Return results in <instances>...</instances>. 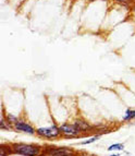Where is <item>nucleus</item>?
Wrapping results in <instances>:
<instances>
[{
	"instance_id": "obj_13",
	"label": "nucleus",
	"mask_w": 135,
	"mask_h": 156,
	"mask_svg": "<svg viewBox=\"0 0 135 156\" xmlns=\"http://www.w3.org/2000/svg\"><path fill=\"white\" fill-rule=\"evenodd\" d=\"M112 2L120 5H127L129 7L134 2V0H112Z\"/></svg>"
},
{
	"instance_id": "obj_6",
	"label": "nucleus",
	"mask_w": 135,
	"mask_h": 156,
	"mask_svg": "<svg viewBox=\"0 0 135 156\" xmlns=\"http://www.w3.org/2000/svg\"><path fill=\"white\" fill-rule=\"evenodd\" d=\"M73 122L78 126V128L80 129L81 131H82V133H83V134H87V133H89L91 131H93L94 129H95V127H94V126H92L91 123L87 122L86 120L81 119V118L75 119Z\"/></svg>"
},
{
	"instance_id": "obj_16",
	"label": "nucleus",
	"mask_w": 135,
	"mask_h": 156,
	"mask_svg": "<svg viewBox=\"0 0 135 156\" xmlns=\"http://www.w3.org/2000/svg\"><path fill=\"white\" fill-rule=\"evenodd\" d=\"M107 156H121V155L118 153H112V154H110V155H107Z\"/></svg>"
},
{
	"instance_id": "obj_5",
	"label": "nucleus",
	"mask_w": 135,
	"mask_h": 156,
	"mask_svg": "<svg viewBox=\"0 0 135 156\" xmlns=\"http://www.w3.org/2000/svg\"><path fill=\"white\" fill-rule=\"evenodd\" d=\"M14 131L16 132H20V133H25V134L29 135H35L36 134V129L33 127L29 122H27L26 120L24 119H19L14 125Z\"/></svg>"
},
{
	"instance_id": "obj_10",
	"label": "nucleus",
	"mask_w": 135,
	"mask_h": 156,
	"mask_svg": "<svg viewBox=\"0 0 135 156\" xmlns=\"http://www.w3.org/2000/svg\"><path fill=\"white\" fill-rule=\"evenodd\" d=\"M124 150V144L123 143H113L111 145L108 146L107 151L111 152V153H114V152H121Z\"/></svg>"
},
{
	"instance_id": "obj_18",
	"label": "nucleus",
	"mask_w": 135,
	"mask_h": 156,
	"mask_svg": "<svg viewBox=\"0 0 135 156\" xmlns=\"http://www.w3.org/2000/svg\"><path fill=\"white\" fill-rule=\"evenodd\" d=\"M102 1H109V0H102Z\"/></svg>"
},
{
	"instance_id": "obj_11",
	"label": "nucleus",
	"mask_w": 135,
	"mask_h": 156,
	"mask_svg": "<svg viewBox=\"0 0 135 156\" xmlns=\"http://www.w3.org/2000/svg\"><path fill=\"white\" fill-rule=\"evenodd\" d=\"M101 135H102L101 133H97L96 135L91 136V138H88L87 140H84V141H82V142H80V145H89V144H92V143H95L96 141H98L99 139H100Z\"/></svg>"
},
{
	"instance_id": "obj_1",
	"label": "nucleus",
	"mask_w": 135,
	"mask_h": 156,
	"mask_svg": "<svg viewBox=\"0 0 135 156\" xmlns=\"http://www.w3.org/2000/svg\"><path fill=\"white\" fill-rule=\"evenodd\" d=\"M13 154L21 156H42L44 147L33 143H12Z\"/></svg>"
},
{
	"instance_id": "obj_8",
	"label": "nucleus",
	"mask_w": 135,
	"mask_h": 156,
	"mask_svg": "<svg viewBox=\"0 0 135 156\" xmlns=\"http://www.w3.org/2000/svg\"><path fill=\"white\" fill-rule=\"evenodd\" d=\"M122 120L124 121V122H130V121L135 120V109L134 108H127V109L124 112Z\"/></svg>"
},
{
	"instance_id": "obj_12",
	"label": "nucleus",
	"mask_w": 135,
	"mask_h": 156,
	"mask_svg": "<svg viewBox=\"0 0 135 156\" xmlns=\"http://www.w3.org/2000/svg\"><path fill=\"white\" fill-rule=\"evenodd\" d=\"M2 114L5 115V118H7V119H8V121L11 123V125H14V123H16V121H18V120L20 119V118H19V117H16V116H14V115H13V114H5V108H3V107H2Z\"/></svg>"
},
{
	"instance_id": "obj_14",
	"label": "nucleus",
	"mask_w": 135,
	"mask_h": 156,
	"mask_svg": "<svg viewBox=\"0 0 135 156\" xmlns=\"http://www.w3.org/2000/svg\"><path fill=\"white\" fill-rule=\"evenodd\" d=\"M130 19L133 22H135V0L134 2L130 5Z\"/></svg>"
},
{
	"instance_id": "obj_17",
	"label": "nucleus",
	"mask_w": 135,
	"mask_h": 156,
	"mask_svg": "<svg viewBox=\"0 0 135 156\" xmlns=\"http://www.w3.org/2000/svg\"><path fill=\"white\" fill-rule=\"evenodd\" d=\"M86 1H88V2H93V1H95V0H86Z\"/></svg>"
},
{
	"instance_id": "obj_2",
	"label": "nucleus",
	"mask_w": 135,
	"mask_h": 156,
	"mask_svg": "<svg viewBox=\"0 0 135 156\" xmlns=\"http://www.w3.org/2000/svg\"><path fill=\"white\" fill-rule=\"evenodd\" d=\"M36 135L39 138L45 139V140L54 141L61 138V131H60L59 126H57L56 123H52V125L46 126V127L37 128Z\"/></svg>"
},
{
	"instance_id": "obj_9",
	"label": "nucleus",
	"mask_w": 135,
	"mask_h": 156,
	"mask_svg": "<svg viewBox=\"0 0 135 156\" xmlns=\"http://www.w3.org/2000/svg\"><path fill=\"white\" fill-rule=\"evenodd\" d=\"M13 151L11 147V144L1 143L0 144V156H9L12 155Z\"/></svg>"
},
{
	"instance_id": "obj_3",
	"label": "nucleus",
	"mask_w": 135,
	"mask_h": 156,
	"mask_svg": "<svg viewBox=\"0 0 135 156\" xmlns=\"http://www.w3.org/2000/svg\"><path fill=\"white\" fill-rule=\"evenodd\" d=\"M42 156H78V152L65 146H47Z\"/></svg>"
},
{
	"instance_id": "obj_15",
	"label": "nucleus",
	"mask_w": 135,
	"mask_h": 156,
	"mask_svg": "<svg viewBox=\"0 0 135 156\" xmlns=\"http://www.w3.org/2000/svg\"><path fill=\"white\" fill-rule=\"evenodd\" d=\"M78 156H96V155H93V154H89V153H85V152H80V153H78Z\"/></svg>"
},
{
	"instance_id": "obj_7",
	"label": "nucleus",
	"mask_w": 135,
	"mask_h": 156,
	"mask_svg": "<svg viewBox=\"0 0 135 156\" xmlns=\"http://www.w3.org/2000/svg\"><path fill=\"white\" fill-rule=\"evenodd\" d=\"M0 130L1 131H14L13 125H11L5 118V115H1V119H0Z\"/></svg>"
},
{
	"instance_id": "obj_4",
	"label": "nucleus",
	"mask_w": 135,
	"mask_h": 156,
	"mask_svg": "<svg viewBox=\"0 0 135 156\" xmlns=\"http://www.w3.org/2000/svg\"><path fill=\"white\" fill-rule=\"evenodd\" d=\"M60 127V131H61V138L65 139H75L83 136L82 131L78 128V126L74 122H64L62 123Z\"/></svg>"
}]
</instances>
